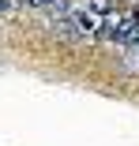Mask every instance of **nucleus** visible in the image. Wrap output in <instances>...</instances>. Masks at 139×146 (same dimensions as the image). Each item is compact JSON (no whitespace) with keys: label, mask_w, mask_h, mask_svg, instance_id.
<instances>
[{"label":"nucleus","mask_w":139,"mask_h":146,"mask_svg":"<svg viewBox=\"0 0 139 146\" xmlns=\"http://www.w3.org/2000/svg\"><path fill=\"white\" fill-rule=\"evenodd\" d=\"M98 38H109V41H117V45H139V19L135 15H113V19H105L102 23V30Z\"/></svg>","instance_id":"1"},{"label":"nucleus","mask_w":139,"mask_h":146,"mask_svg":"<svg viewBox=\"0 0 139 146\" xmlns=\"http://www.w3.org/2000/svg\"><path fill=\"white\" fill-rule=\"evenodd\" d=\"M15 4H19V0H0V11H11Z\"/></svg>","instance_id":"4"},{"label":"nucleus","mask_w":139,"mask_h":146,"mask_svg":"<svg viewBox=\"0 0 139 146\" xmlns=\"http://www.w3.org/2000/svg\"><path fill=\"white\" fill-rule=\"evenodd\" d=\"M109 8H113V0H90V11H98V15H105Z\"/></svg>","instance_id":"3"},{"label":"nucleus","mask_w":139,"mask_h":146,"mask_svg":"<svg viewBox=\"0 0 139 146\" xmlns=\"http://www.w3.org/2000/svg\"><path fill=\"white\" fill-rule=\"evenodd\" d=\"M64 23H68V34H79V38H98V30H102V23L90 11H79V8H72Z\"/></svg>","instance_id":"2"}]
</instances>
